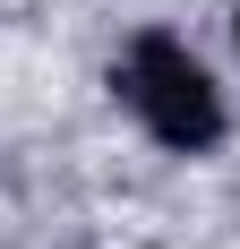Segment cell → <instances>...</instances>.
I'll list each match as a JSON object with an SVG mask.
<instances>
[{
	"mask_svg": "<svg viewBox=\"0 0 240 249\" xmlns=\"http://www.w3.org/2000/svg\"><path fill=\"white\" fill-rule=\"evenodd\" d=\"M232 35H240V9H232Z\"/></svg>",
	"mask_w": 240,
	"mask_h": 249,
	"instance_id": "2",
	"label": "cell"
},
{
	"mask_svg": "<svg viewBox=\"0 0 240 249\" xmlns=\"http://www.w3.org/2000/svg\"><path fill=\"white\" fill-rule=\"evenodd\" d=\"M112 95L129 103V121L154 138V146L171 155H215L223 129H232V112H223V86L206 77V60H197L180 35H137V43L112 60Z\"/></svg>",
	"mask_w": 240,
	"mask_h": 249,
	"instance_id": "1",
	"label": "cell"
}]
</instances>
